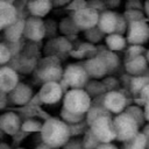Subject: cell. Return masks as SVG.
<instances>
[{"label": "cell", "instance_id": "ac0fdd59", "mask_svg": "<svg viewBox=\"0 0 149 149\" xmlns=\"http://www.w3.org/2000/svg\"><path fill=\"white\" fill-rule=\"evenodd\" d=\"M149 63L146 58V55L137 56L130 59H126L125 62V69L126 72L130 76H142L148 70Z\"/></svg>", "mask_w": 149, "mask_h": 149}, {"label": "cell", "instance_id": "7bdbcfd3", "mask_svg": "<svg viewBox=\"0 0 149 149\" xmlns=\"http://www.w3.org/2000/svg\"><path fill=\"white\" fill-rule=\"evenodd\" d=\"M140 97H141V99L144 101V104L147 102V101H149V84L148 85H146L144 87H143V90L140 92V94H139Z\"/></svg>", "mask_w": 149, "mask_h": 149}, {"label": "cell", "instance_id": "7c38bea8", "mask_svg": "<svg viewBox=\"0 0 149 149\" xmlns=\"http://www.w3.org/2000/svg\"><path fill=\"white\" fill-rule=\"evenodd\" d=\"M83 65H84V68L88 74V77L92 79H95V80L104 78L108 73L107 65H106L105 61L99 55L91 57V58H87Z\"/></svg>", "mask_w": 149, "mask_h": 149}, {"label": "cell", "instance_id": "1f68e13d", "mask_svg": "<svg viewBox=\"0 0 149 149\" xmlns=\"http://www.w3.org/2000/svg\"><path fill=\"white\" fill-rule=\"evenodd\" d=\"M122 15L127 20L128 24L133 23V22H136V21H146V17H147L144 12H142V10H129V9H126L122 13Z\"/></svg>", "mask_w": 149, "mask_h": 149}, {"label": "cell", "instance_id": "9a60e30c", "mask_svg": "<svg viewBox=\"0 0 149 149\" xmlns=\"http://www.w3.org/2000/svg\"><path fill=\"white\" fill-rule=\"evenodd\" d=\"M118 19H119V13L107 9L106 12L100 14L98 28L106 35L114 34L116 29V24H118Z\"/></svg>", "mask_w": 149, "mask_h": 149}, {"label": "cell", "instance_id": "44dd1931", "mask_svg": "<svg viewBox=\"0 0 149 149\" xmlns=\"http://www.w3.org/2000/svg\"><path fill=\"white\" fill-rule=\"evenodd\" d=\"M105 43H106V48L113 52L116 51H121L127 47V38L123 35H119V34H109L106 35L105 38Z\"/></svg>", "mask_w": 149, "mask_h": 149}, {"label": "cell", "instance_id": "f546056e", "mask_svg": "<svg viewBox=\"0 0 149 149\" xmlns=\"http://www.w3.org/2000/svg\"><path fill=\"white\" fill-rule=\"evenodd\" d=\"M61 119L63 121H65L68 125H73V123H78V122L86 120V115L74 114V113H72V112H70L63 107L61 111Z\"/></svg>", "mask_w": 149, "mask_h": 149}, {"label": "cell", "instance_id": "f1b7e54d", "mask_svg": "<svg viewBox=\"0 0 149 149\" xmlns=\"http://www.w3.org/2000/svg\"><path fill=\"white\" fill-rule=\"evenodd\" d=\"M43 123L37 119H27L22 122V127L21 130L24 133H35V132H42L43 128Z\"/></svg>", "mask_w": 149, "mask_h": 149}, {"label": "cell", "instance_id": "cb8c5ba5", "mask_svg": "<svg viewBox=\"0 0 149 149\" xmlns=\"http://www.w3.org/2000/svg\"><path fill=\"white\" fill-rule=\"evenodd\" d=\"M105 115H111V113L104 107V105H94L92 104L91 108L86 113V122L88 123V127L99 118L105 116Z\"/></svg>", "mask_w": 149, "mask_h": 149}, {"label": "cell", "instance_id": "681fc988", "mask_svg": "<svg viewBox=\"0 0 149 149\" xmlns=\"http://www.w3.org/2000/svg\"><path fill=\"white\" fill-rule=\"evenodd\" d=\"M144 14L149 19V0H146L144 1Z\"/></svg>", "mask_w": 149, "mask_h": 149}, {"label": "cell", "instance_id": "277c9868", "mask_svg": "<svg viewBox=\"0 0 149 149\" xmlns=\"http://www.w3.org/2000/svg\"><path fill=\"white\" fill-rule=\"evenodd\" d=\"M114 127L116 139L122 142H127L139 133L140 125L130 114L123 112L114 118Z\"/></svg>", "mask_w": 149, "mask_h": 149}, {"label": "cell", "instance_id": "6f0895ef", "mask_svg": "<svg viewBox=\"0 0 149 149\" xmlns=\"http://www.w3.org/2000/svg\"><path fill=\"white\" fill-rule=\"evenodd\" d=\"M52 1H55V0H52Z\"/></svg>", "mask_w": 149, "mask_h": 149}, {"label": "cell", "instance_id": "7a4b0ae2", "mask_svg": "<svg viewBox=\"0 0 149 149\" xmlns=\"http://www.w3.org/2000/svg\"><path fill=\"white\" fill-rule=\"evenodd\" d=\"M92 106V98L84 88L69 90L63 98V107L74 114L86 115Z\"/></svg>", "mask_w": 149, "mask_h": 149}, {"label": "cell", "instance_id": "4316f807", "mask_svg": "<svg viewBox=\"0 0 149 149\" xmlns=\"http://www.w3.org/2000/svg\"><path fill=\"white\" fill-rule=\"evenodd\" d=\"M149 84V77L148 76H134L130 79L129 88L134 94H140V92L143 90L146 85Z\"/></svg>", "mask_w": 149, "mask_h": 149}, {"label": "cell", "instance_id": "ab89813d", "mask_svg": "<svg viewBox=\"0 0 149 149\" xmlns=\"http://www.w3.org/2000/svg\"><path fill=\"white\" fill-rule=\"evenodd\" d=\"M102 83L107 90V92H111V91H119V81L114 78V77H107V78H104L102 79Z\"/></svg>", "mask_w": 149, "mask_h": 149}, {"label": "cell", "instance_id": "d4e9b609", "mask_svg": "<svg viewBox=\"0 0 149 149\" xmlns=\"http://www.w3.org/2000/svg\"><path fill=\"white\" fill-rule=\"evenodd\" d=\"M58 28H59V31L62 34L66 35V36H76L77 33L80 31V29L77 27V24L74 23V21L72 20L71 16L70 17H64L61 21Z\"/></svg>", "mask_w": 149, "mask_h": 149}, {"label": "cell", "instance_id": "db71d44e", "mask_svg": "<svg viewBox=\"0 0 149 149\" xmlns=\"http://www.w3.org/2000/svg\"><path fill=\"white\" fill-rule=\"evenodd\" d=\"M127 1H128V0H127ZM136 1H142V0H136ZM144 1H146V0H144Z\"/></svg>", "mask_w": 149, "mask_h": 149}, {"label": "cell", "instance_id": "52a82bcc", "mask_svg": "<svg viewBox=\"0 0 149 149\" xmlns=\"http://www.w3.org/2000/svg\"><path fill=\"white\" fill-rule=\"evenodd\" d=\"M126 38L128 44H146L149 41V24L147 21H136L129 23Z\"/></svg>", "mask_w": 149, "mask_h": 149}, {"label": "cell", "instance_id": "816d5d0a", "mask_svg": "<svg viewBox=\"0 0 149 149\" xmlns=\"http://www.w3.org/2000/svg\"><path fill=\"white\" fill-rule=\"evenodd\" d=\"M0 149H10V148H9V146H8L7 143H3V142H2V143L0 144Z\"/></svg>", "mask_w": 149, "mask_h": 149}, {"label": "cell", "instance_id": "484cf974", "mask_svg": "<svg viewBox=\"0 0 149 149\" xmlns=\"http://www.w3.org/2000/svg\"><path fill=\"white\" fill-rule=\"evenodd\" d=\"M147 147H148V142L143 132H139L133 139L125 142L126 149H147Z\"/></svg>", "mask_w": 149, "mask_h": 149}, {"label": "cell", "instance_id": "f907efd6", "mask_svg": "<svg viewBox=\"0 0 149 149\" xmlns=\"http://www.w3.org/2000/svg\"><path fill=\"white\" fill-rule=\"evenodd\" d=\"M36 149H54V148H51V147H49V146H47L45 143H42V144H40V146H37V147H36Z\"/></svg>", "mask_w": 149, "mask_h": 149}, {"label": "cell", "instance_id": "8fae6325", "mask_svg": "<svg viewBox=\"0 0 149 149\" xmlns=\"http://www.w3.org/2000/svg\"><path fill=\"white\" fill-rule=\"evenodd\" d=\"M104 107L112 114H121L127 109V98L121 91H111L104 95Z\"/></svg>", "mask_w": 149, "mask_h": 149}, {"label": "cell", "instance_id": "4fadbf2b", "mask_svg": "<svg viewBox=\"0 0 149 149\" xmlns=\"http://www.w3.org/2000/svg\"><path fill=\"white\" fill-rule=\"evenodd\" d=\"M19 84V74L12 68L3 65L0 70V90L6 93H10Z\"/></svg>", "mask_w": 149, "mask_h": 149}, {"label": "cell", "instance_id": "d6a6232c", "mask_svg": "<svg viewBox=\"0 0 149 149\" xmlns=\"http://www.w3.org/2000/svg\"><path fill=\"white\" fill-rule=\"evenodd\" d=\"M148 49H146L143 45H137V44H129L126 49V59H130L137 56L146 55Z\"/></svg>", "mask_w": 149, "mask_h": 149}, {"label": "cell", "instance_id": "74e56055", "mask_svg": "<svg viewBox=\"0 0 149 149\" xmlns=\"http://www.w3.org/2000/svg\"><path fill=\"white\" fill-rule=\"evenodd\" d=\"M87 7L97 10L99 14L107 10V6H106L105 0H88L87 1Z\"/></svg>", "mask_w": 149, "mask_h": 149}, {"label": "cell", "instance_id": "ba28073f", "mask_svg": "<svg viewBox=\"0 0 149 149\" xmlns=\"http://www.w3.org/2000/svg\"><path fill=\"white\" fill-rule=\"evenodd\" d=\"M45 35H47L45 22L41 17L29 16L28 19H26V26L23 33L24 38L31 42H40L45 37Z\"/></svg>", "mask_w": 149, "mask_h": 149}, {"label": "cell", "instance_id": "5bb4252c", "mask_svg": "<svg viewBox=\"0 0 149 149\" xmlns=\"http://www.w3.org/2000/svg\"><path fill=\"white\" fill-rule=\"evenodd\" d=\"M21 119L16 113L6 112L0 116V128L5 134L16 135L21 130Z\"/></svg>", "mask_w": 149, "mask_h": 149}, {"label": "cell", "instance_id": "6da1fadb", "mask_svg": "<svg viewBox=\"0 0 149 149\" xmlns=\"http://www.w3.org/2000/svg\"><path fill=\"white\" fill-rule=\"evenodd\" d=\"M70 128L69 125L58 118H49L44 121L41 132V137L43 143L57 149L63 147L70 140Z\"/></svg>", "mask_w": 149, "mask_h": 149}, {"label": "cell", "instance_id": "9c48e42d", "mask_svg": "<svg viewBox=\"0 0 149 149\" xmlns=\"http://www.w3.org/2000/svg\"><path fill=\"white\" fill-rule=\"evenodd\" d=\"M99 16L100 14L90 7H85L71 15L72 20L81 31L97 27L99 22Z\"/></svg>", "mask_w": 149, "mask_h": 149}, {"label": "cell", "instance_id": "2e32d148", "mask_svg": "<svg viewBox=\"0 0 149 149\" xmlns=\"http://www.w3.org/2000/svg\"><path fill=\"white\" fill-rule=\"evenodd\" d=\"M17 20L19 19L16 8L12 3L2 0L0 2V29H6L10 24L15 23Z\"/></svg>", "mask_w": 149, "mask_h": 149}, {"label": "cell", "instance_id": "bcb514c9", "mask_svg": "<svg viewBox=\"0 0 149 149\" xmlns=\"http://www.w3.org/2000/svg\"><path fill=\"white\" fill-rule=\"evenodd\" d=\"M98 149H118V147L114 146L112 142H109V143H101L98 147Z\"/></svg>", "mask_w": 149, "mask_h": 149}, {"label": "cell", "instance_id": "d590c367", "mask_svg": "<svg viewBox=\"0 0 149 149\" xmlns=\"http://www.w3.org/2000/svg\"><path fill=\"white\" fill-rule=\"evenodd\" d=\"M85 7H87V0H72L68 6H65V9L73 14Z\"/></svg>", "mask_w": 149, "mask_h": 149}, {"label": "cell", "instance_id": "c3c4849f", "mask_svg": "<svg viewBox=\"0 0 149 149\" xmlns=\"http://www.w3.org/2000/svg\"><path fill=\"white\" fill-rule=\"evenodd\" d=\"M143 111H144L146 120H147V121H149V101H147V102L144 104V108H143Z\"/></svg>", "mask_w": 149, "mask_h": 149}, {"label": "cell", "instance_id": "d6986e66", "mask_svg": "<svg viewBox=\"0 0 149 149\" xmlns=\"http://www.w3.org/2000/svg\"><path fill=\"white\" fill-rule=\"evenodd\" d=\"M52 6H54L52 0H29L27 8L31 16L42 19L50 13Z\"/></svg>", "mask_w": 149, "mask_h": 149}, {"label": "cell", "instance_id": "11a10c76", "mask_svg": "<svg viewBox=\"0 0 149 149\" xmlns=\"http://www.w3.org/2000/svg\"><path fill=\"white\" fill-rule=\"evenodd\" d=\"M16 149H23V148H16Z\"/></svg>", "mask_w": 149, "mask_h": 149}, {"label": "cell", "instance_id": "8d00e7d4", "mask_svg": "<svg viewBox=\"0 0 149 149\" xmlns=\"http://www.w3.org/2000/svg\"><path fill=\"white\" fill-rule=\"evenodd\" d=\"M86 126H88V123L86 122V120H84V121H81V122H78V123L69 125L71 136H73V135H79V134H81V133H84V134H85V133H86V130L88 129V128H87V129L85 130Z\"/></svg>", "mask_w": 149, "mask_h": 149}, {"label": "cell", "instance_id": "603a6c76", "mask_svg": "<svg viewBox=\"0 0 149 149\" xmlns=\"http://www.w3.org/2000/svg\"><path fill=\"white\" fill-rule=\"evenodd\" d=\"M84 90L88 93V95L92 99L98 98V97H101V95H104V94L107 93V90H106L104 83L102 81H99V80H95V79L88 81L86 84V86H85Z\"/></svg>", "mask_w": 149, "mask_h": 149}, {"label": "cell", "instance_id": "83f0119b", "mask_svg": "<svg viewBox=\"0 0 149 149\" xmlns=\"http://www.w3.org/2000/svg\"><path fill=\"white\" fill-rule=\"evenodd\" d=\"M83 33H84V36H85V38L87 40V42L91 43V44L99 43V42H101L102 40L106 38V34H104V33L98 28V26L94 27V28L87 29V30H85V31H83Z\"/></svg>", "mask_w": 149, "mask_h": 149}, {"label": "cell", "instance_id": "30bf717a", "mask_svg": "<svg viewBox=\"0 0 149 149\" xmlns=\"http://www.w3.org/2000/svg\"><path fill=\"white\" fill-rule=\"evenodd\" d=\"M63 94H65V92L62 88L61 83H57V81L43 83V85L38 91L40 101L45 105H54L62 99Z\"/></svg>", "mask_w": 149, "mask_h": 149}, {"label": "cell", "instance_id": "ee69618b", "mask_svg": "<svg viewBox=\"0 0 149 149\" xmlns=\"http://www.w3.org/2000/svg\"><path fill=\"white\" fill-rule=\"evenodd\" d=\"M105 2L107 6V9H109V10L116 8L120 5V0H105Z\"/></svg>", "mask_w": 149, "mask_h": 149}, {"label": "cell", "instance_id": "f6af8a7d", "mask_svg": "<svg viewBox=\"0 0 149 149\" xmlns=\"http://www.w3.org/2000/svg\"><path fill=\"white\" fill-rule=\"evenodd\" d=\"M8 98H9V97H7V93L1 91V93H0V108H1V109H3V108L6 107V105H7V99H8Z\"/></svg>", "mask_w": 149, "mask_h": 149}, {"label": "cell", "instance_id": "7402d4cb", "mask_svg": "<svg viewBox=\"0 0 149 149\" xmlns=\"http://www.w3.org/2000/svg\"><path fill=\"white\" fill-rule=\"evenodd\" d=\"M100 47L101 45H99V48H98V55L105 61V63L107 65V69H108V72H112V71L116 70L119 68V65H120L119 56L115 52L108 50L107 48H102L101 49Z\"/></svg>", "mask_w": 149, "mask_h": 149}, {"label": "cell", "instance_id": "60d3db41", "mask_svg": "<svg viewBox=\"0 0 149 149\" xmlns=\"http://www.w3.org/2000/svg\"><path fill=\"white\" fill-rule=\"evenodd\" d=\"M63 149H85L83 140L80 139H70L63 147Z\"/></svg>", "mask_w": 149, "mask_h": 149}, {"label": "cell", "instance_id": "5b68a950", "mask_svg": "<svg viewBox=\"0 0 149 149\" xmlns=\"http://www.w3.org/2000/svg\"><path fill=\"white\" fill-rule=\"evenodd\" d=\"M90 129L93 134L98 137L101 143H109L116 139L115 127H114V119L111 115H105L97 119L91 126Z\"/></svg>", "mask_w": 149, "mask_h": 149}, {"label": "cell", "instance_id": "9f6ffc18", "mask_svg": "<svg viewBox=\"0 0 149 149\" xmlns=\"http://www.w3.org/2000/svg\"><path fill=\"white\" fill-rule=\"evenodd\" d=\"M147 76H148V77H149V73H148V74H147Z\"/></svg>", "mask_w": 149, "mask_h": 149}, {"label": "cell", "instance_id": "e575fe53", "mask_svg": "<svg viewBox=\"0 0 149 149\" xmlns=\"http://www.w3.org/2000/svg\"><path fill=\"white\" fill-rule=\"evenodd\" d=\"M13 57V54L8 47V44H6L5 42L0 43V63L3 66L6 63H8Z\"/></svg>", "mask_w": 149, "mask_h": 149}, {"label": "cell", "instance_id": "f5cc1de1", "mask_svg": "<svg viewBox=\"0 0 149 149\" xmlns=\"http://www.w3.org/2000/svg\"><path fill=\"white\" fill-rule=\"evenodd\" d=\"M146 58H147V61H148V63H149V49H148L147 52H146Z\"/></svg>", "mask_w": 149, "mask_h": 149}, {"label": "cell", "instance_id": "7dc6e473", "mask_svg": "<svg viewBox=\"0 0 149 149\" xmlns=\"http://www.w3.org/2000/svg\"><path fill=\"white\" fill-rule=\"evenodd\" d=\"M143 134L146 135V137H147V142H148V147H147V149H149V123L147 125V126H144V128H143Z\"/></svg>", "mask_w": 149, "mask_h": 149}, {"label": "cell", "instance_id": "3957f363", "mask_svg": "<svg viewBox=\"0 0 149 149\" xmlns=\"http://www.w3.org/2000/svg\"><path fill=\"white\" fill-rule=\"evenodd\" d=\"M37 78L43 81H57L59 83L64 76V69L62 68L57 56H47L41 61L35 71Z\"/></svg>", "mask_w": 149, "mask_h": 149}, {"label": "cell", "instance_id": "4dcf8cb0", "mask_svg": "<svg viewBox=\"0 0 149 149\" xmlns=\"http://www.w3.org/2000/svg\"><path fill=\"white\" fill-rule=\"evenodd\" d=\"M81 140H83V144H84L85 149H98V147L101 144V142L93 134V132L90 129V127L86 130V133L84 134V137Z\"/></svg>", "mask_w": 149, "mask_h": 149}, {"label": "cell", "instance_id": "ffe728a7", "mask_svg": "<svg viewBox=\"0 0 149 149\" xmlns=\"http://www.w3.org/2000/svg\"><path fill=\"white\" fill-rule=\"evenodd\" d=\"M24 26H26V20L19 19L15 23L10 24L6 29H3V35L5 38L8 43H17L20 38L23 36L24 33Z\"/></svg>", "mask_w": 149, "mask_h": 149}, {"label": "cell", "instance_id": "680465c9", "mask_svg": "<svg viewBox=\"0 0 149 149\" xmlns=\"http://www.w3.org/2000/svg\"><path fill=\"white\" fill-rule=\"evenodd\" d=\"M87 1H88V0H87Z\"/></svg>", "mask_w": 149, "mask_h": 149}, {"label": "cell", "instance_id": "8992f818", "mask_svg": "<svg viewBox=\"0 0 149 149\" xmlns=\"http://www.w3.org/2000/svg\"><path fill=\"white\" fill-rule=\"evenodd\" d=\"M63 79L66 81L70 90H73V88H85L90 77L84 65L76 63V64H69L64 69Z\"/></svg>", "mask_w": 149, "mask_h": 149}, {"label": "cell", "instance_id": "b9f144b4", "mask_svg": "<svg viewBox=\"0 0 149 149\" xmlns=\"http://www.w3.org/2000/svg\"><path fill=\"white\" fill-rule=\"evenodd\" d=\"M126 9L129 10H142L144 12V2L142 1H136V0H128L125 5Z\"/></svg>", "mask_w": 149, "mask_h": 149}, {"label": "cell", "instance_id": "e0dca14e", "mask_svg": "<svg viewBox=\"0 0 149 149\" xmlns=\"http://www.w3.org/2000/svg\"><path fill=\"white\" fill-rule=\"evenodd\" d=\"M9 98L12 102L17 106L27 105L33 98V90L27 84L19 83L17 86L9 93Z\"/></svg>", "mask_w": 149, "mask_h": 149}, {"label": "cell", "instance_id": "836d02e7", "mask_svg": "<svg viewBox=\"0 0 149 149\" xmlns=\"http://www.w3.org/2000/svg\"><path fill=\"white\" fill-rule=\"evenodd\" d=\"M125 112H127L128 114H130V115L137 121V123H139L140 126H141V125L144 122V120H146L144 111H143L142 108H140L139 106H129V107H127V109H126Z\"/></svg>", "mask_w": 149, "mask_h": 149}, {"label": "cell", "instance_id": "f35d334b", "mask_svg": "<svg viewBox=\"0 0 149 149\" xmlns=\"http://www.w3.org/2000/svg\"><path fill=\"white\" fill-rule=\"evenodd\" d=\"M128 22L127 20L123 17L122 14H119V19H118V24H116V29H115V33L114 34H119V35H125L127 34V30H128Z\"/></svg>", "mask_w": 149, "mask_h": 149}]
</instances>
